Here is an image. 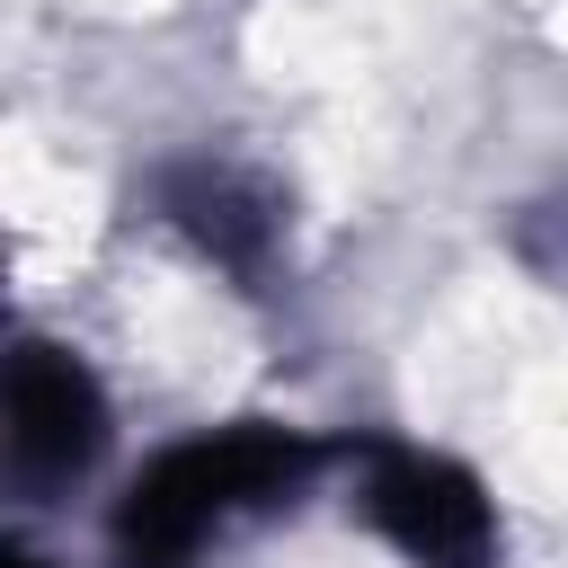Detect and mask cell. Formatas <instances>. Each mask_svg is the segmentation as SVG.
I'll list each match as a JSON object with an SVG mask.
<instances>
[{
    "label": "cell",
    "instance_id": "obj_1",
    "mask_svg": "<svg viewBox=\"0 0 568 568\" xmlns=\"http://www.w3.org/2000/svg\"><path fill=\"white\" fill-rule=\"evenodd\" d=\"M320 470H328V444H311L302 426H266V417L169 444L115 497V524H106L115 568H195L231 524L293 506Z\"/></svg>",
    "mask_w": 568,
    "mask_h": 568
},
{
    "label": "cell",
    "instance_id": "obj_2",
    "mask_svg": "<svg viewBox=\"0 0 568 568\" xmlns=\"http://www.w3.org/2000/svg\"><path fill=\"white\" fill-rule=\"evenodd\" d=\"M355 515L417 568H497L488 488L426 444H364L355 453Z\"/></svg>",
    "mask_w": 568,
    "mask_h": 568
},
{
    "label": "cell",
    "instance_id": "obj_3",
    "mask_svg": "<svg viewBox=\"0 0 568 568\" xmlns=\"http://www.w3.org/2000/svg\"><path fill=\"white\" fill-rule=\"evenodd\" d=\"M98 453H106L98 373L53 337H18V355H9V479H18V497L71 488Z\"/></svg>",
    "mask_w": 568,
    "mask_h": 568
},
{
    "label": "cell",
    "instance_id": "obj_4",
    "mask_svg": "<svg viewBox=\"0 0 568 568\" xmlns=\"http://www.w3.org/2000/svg\"><path fill=\"white\" fill-rule=\"evenodd\" d=\"M160 213L186 231V248L195 257H213L240 293H257L266 284V266H275V195L248 178V169H222V160H186V169H169L160 178Z\"/></svg>",
    "mask_w": 568,
    "mask_h": 568
},
{
    "label": "cell",
    "instance_id": "obj_5",
    "mask_svg": "<svg viewBox=\"0 0 568 568\" xmlns=\"http://www.w3.org/2000/svg\"><path fill=\"white\" fill-rule=\"evenodd\" d=\"M9 568H53V559H36V550H9Z\"/></svg>",
    "mask_w": 568,
    "mask_h": 568
}]
</instances>
